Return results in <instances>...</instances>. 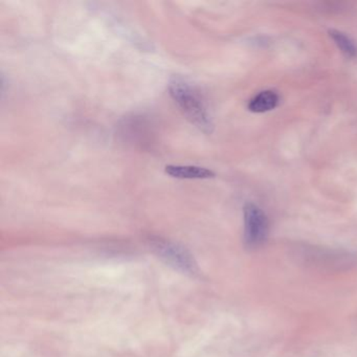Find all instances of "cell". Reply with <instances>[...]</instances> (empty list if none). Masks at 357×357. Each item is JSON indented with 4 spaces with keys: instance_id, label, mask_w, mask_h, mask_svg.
<instances>
[{
    "instance_id": "cell-1",
    "label": "cell",
    "mask_w": 357,
    "mask_h": 357,
    "mask_svg": "<svg viewBox=\"0 0 357 357\" xmlns=\"http://www.w3.org/2000/svg\"><path fill=\"white\" fill-rule=\"evenodd\" d=\"M169 93L183 116L192 124L204 132H212L214 127L212 116L204 98L194 87L185 81L174 80L170 83Z\"/></svg>"
},
{
    "instance_id": "cell-2",
    "label": "cell",
    "mask_w": 357,
    "mask_h": 357,
    "mask_svg": "<svg viewBox=\"0 0 357 357\" xmlns=\"http://www.w3.org/2000/svg\"><path fill=\"white\" fill-rule=\"evenodd\" d=\"M269 231L268 219L265 213L252 202L244 206V237L246 243L257 248L264 243Z\"/></svg>"
},
{
    "instance_id": "cell-3",
    "label": "cell",
    "mask_w": 357,
    "mask_h": 357,
    "mask_svg": "<svg viewBox=\"0 0 357 357\" xmlns=\"http://www.w3.org/2000/svg\"><path fill=\"white\" fill-rule=\"evenodd\" d=\"M152 246L158 256L162 257L167 262L174 265L177 268L190 273H195L197 271V264L195 261L193 260L189 252L181 246L160 238L152 240Z\"/></svg>"
},
{
    "instance_id": "cell-4",
    "label": "cell",
    "mask_w": 357,
    "mask_h": 357,
    "mask_svg": "<svg viewBox=\"0 0 357 357\" xmlns=\"http://www.w3.org/2000/svg\"><path fill=\"white\" fill-rule=\"evenodd\" d=\"M167 174L177 179H208L215 177V173L210 169L198 166H181L169 165L165 168Z\"/></svg>"
},
{
    "instance_id": "cell-5",
    "label": "cell",
    "mask_w": 357,
    "mask_h": 357,
    "mask_svg": "<svg viewBox=\"0 0 357 357\" xmlns=\"http://www.w3.org/2000/svg\"><path fill=\"white\" fill-rule=\"evenodd\" d=\"M279 96L273 91H265L252 98L248 103V109L255 114L271 112L279 104Z\"/></svg>"
},
{
    "instance_id": "cell-6",
    "label": "cell",
    "mask_w": 357,
    "mask_h": 357,
    "mask_svg": "<svg viewBox=\"0 0 357 357\" xmlns=\"http://www.w3.org/2000/svg\"><path fill=\"white\" fill-rule=\"evenodd\" d=\"M329 33L330 37L333 39L334 43L337 45L338 49L344 57L351 58V59L357 57L356 45L347 35L336 30H331Z\"/></svg>"
}]
</instances>
